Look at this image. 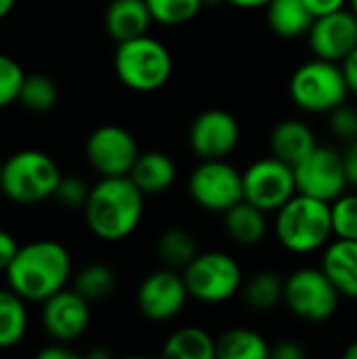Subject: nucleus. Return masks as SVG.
Masks as SVG:
<instances>
[{
  "label": "nucleus",
  "mask_w": 357,
  "mask_h": 359,
  "mask_svg": "<svg viewBox=\"0 0 357 359\" xmlns=\"http://www.w3.org/2000/svg\"><path fill=\"white\" fill-rule=\"evenodd\" d=\"M143 202L145 194L130 177H101L84 206L86 225L105 242L124 240L139 227Z\"/></svg>",
  "instance_id": "f257e3e1"
},
{
  "label": "nucleus",
  "mask_w": 357,
  "mask_h": 359,
  "mask_svg": "<svg viewBox=\"0 0 357 359\" xmlns=\"http://www.w3.org/2000/svg\"><path fill=\"white\" fill-rule=\"evenodd\" d=\"M72 273V259L65 246L53 240H36L19 248L6 269L8 286L25 301L44 303L65 288Z\"/></svg>",
  "instance_id": "f03ea898"
},
{
  "label": "nucleus",
  "mask_w": 357,
  "mask_h": 359,
  "mask_svg": "<svg viewBox=\"0 0 357 359\" xmlns=\"http://www.w3.org/2000/svg\"><path fill=\"white\" fill-rule=\"evenodd\" d=\"M276 238L288 252L309 255L335 238L330 202L297 191L280 210H276Z\"/></svg>",
  "instance_id": "7ed1b4c3"
},
{
  "label": "nucleus",
  "mask_w": 357,
  "mask_h": 359,
  "mask_svg": "<svg viewBox=\"0 0 357 359\" xmlns=\"http://www.w3.org/2000/svg\"><path fill=\"white\" fill-rule=\"evenodd\" d=\"M118 80L137 93L160 90L173 76V55L149 34L118 42L114 55Z\"/></svg>",
  "instance_id": "20e7f679"
},
{
  "label": "nucleus",
  "mask_w": 357,
  "mask_h": 359,
  "mask_svg": "<svg viewBox=\"0 0 357 359\" xmlns=\"http://www.w3.org/2000/svg\"><path fill=\"white\" fill-rule=\"evenodd\" d=\"M290 99L307 114H328L347 101L349 84L343 63L314 57L299 65L288 82Z\"/></svg>",
  "instance_id": "39448f33"
},
{
  "label": "nucleus",
  "mask_w": 357,
  "mask_h": 359,
  "mask_svg": "<svg viewBox=\"0 0 357 359\" xmlns=\"http://www.w3.org/2000/svg\"><path fill=\"white\" fill-rule=\"evenodd\" d=\"M61 172L55 160L38 149L13 154L2 164V194L17 204H36L55 196Z\"/></svg>",
  "instance_id": "423d86ee"
},
{
  "label": "nucleus",
  "mask_w": 357,
  "mask_h": 359,
  "mask_svg": "<svg viewBox=\"0 0 357 359\" xmlns=\"http://www.w3.org/2000/svg\"><path fill=\"white\" fill-rule=\"evenodd\" d=\"M183 278L189 297L208 305L229 301L244 284L238 261L219 250L198 252V257L183 269Z\"/></svg>",
  "instance_id": "0eeeda50"
},
{
  "label": "nucleus",
  "mask_w": 357,
  "mask_h": 359,
  "mask_svg": "<svg viewBox=\"0 0 357 359\" xmlns=\"http://www.w3.org/2000/svg\"><path fill=\"white\" fill-rule=\"evenodd\" d=\"M341 292L324 269L303 267L284 282V303L305 322H326L339 309Z\"/></svg>",
  "instance_id": "6e6552de"
},
{
  "label": "nucleus",
  "mask_w": 357,
  "mask_h": 359,
  "mask_svg": "<svg viewBox=\"0 0 357 359\" xmlns=\"http://www.w3.org/2000/svg\"><path fill=\"white\" fill-rule=\"evenodd\" d=\"M191 200L208 212H225L244 200L242 172L227 160H200L189 175Z\"/></svg>",
  "instance_id": "1a4fd4ad"
},
{
  "label": "nucleus",
  "mask_w": 357,
  "mask_h": 359,
  "mask_svg": "<svg viewBox=\"0 0 357 359\" xmlns=\"http://www.w3.org/2000/svg\"><path fill=\"white\" fill-rule=\"evenodd\" d=\"M244 200L259 206L265 212L280 210L299 189L295 168L276 156L252 162L242 172Z\"/></svg>",
  "instance_id": "9d476101"
},
{
  "label": "nucleus",
  "mask_w": 357,
  "mask_h": 359,
  "mask_svg": "<svg viewBox=\"0 0 357 359\" xmlns=\"http://www.w3.org/2000/svg\"><path fill=\"white\" fill-rule=\"evenodd\" d=\"M295 177L301 194L326 202H335L349 187L343 151L328 145H318L305 160H301L295 166Z\"/></svg>",
  "instance_id": "9b49d317"
},
{
  "label": "nucleus",
  "mask_w": 357,
  "mask_h": 359,
  "mask_svg": "<svg viewBox=\"0 0 357 359\" xmlns=\"http://www.w3.org/2000/svg\"><path fill=\"white\" fill-rule=\"evenodd\" d=\"M139 156L135 137L118 124H103L86 139L88 164L101 177H128Z\"/></svg>",
  "instance_id": "f8f14e48"
},
{
  "label": "nucleus",
  "mask_w": 357,
  "mask_h": 359,
  "mask_svg": "<svg viewBox=\"0 0 357 359\" xmlns=\"http://www.w3.org/2000/svg\"><path fill=\"white\" fill-rule=\"evenodd\" d=\"M189 299L183 271L164 267L149 273L137 292L139 311L151 322H168L177 318Z\"/></svg>",
  "instance_id": "ddd939ff"
},
{
  "label": "nucleus",
  "mask_w": 357,
  "mask_h": 359,
  "mask_svg": "<svg viewBox=\"0 0 357 359\" xmlns=\"http://www.w3.org/2000/svg\"><path fill=\"white\" fill-rule=\"evenodd\" d=\"M240 122L225 109H204L189 126V145L200 160H225L240 145Z\"/></svg>",
  "instance_id": "4468645a"
},
{
  "label": "nucleus",
  "mask_w": 357,
  "mask_h": 359,
  "mask_svg": "<svg viewBox=\"0 0 357 359\" xmlns=\"http://www.w3.org/2000/svg\"><path fill=\"white\" fill-rule=\"evenodd\" d=\"M314 57L343 63L357 46V17L351 8H339L316 17L307 32Z\"/></svg>",
  "instance_id": "2eb2a0df"
},
{
  "label": "nucleus",
  "mask_w": 357,
  "mask_h": 359,
  "mask_svg": "<svg viewBox=\"0 0 357 359\" xmlns=\"http://www.w3.org/2000/svg\"><path fill=\"white\" fill-rule=\"evenodd\" d=\"M88 303L90 301H86L76 288H61L59 292L48 297L42 307V324L46 332L59 343L80 339L90 322Z\"/></svg>",
  "instance_id": "dca6fc26"
},
{
  "label": "nucleus",
  "mask_w": 357,
  "mask_h": 359,
  "mask_svg": "<svg viewBox=\"0 0 357 359\" xmlns=\"http://www.w3.org/2000/svg\"><path fill=\"white\" fill-rule=\"evenodd\" d=\"M316 147H318V141H316L314 130L309 128V124L297 118H286L278 122L269 135L271 156L290 164L292 168L301 160H305Z\"/></svg>",
  "instance_id": "f3484780"
},
{
  "label": "nucleus",
  "mask_w": 357,
  "mask_h": 359,
  "mask_svg": "<svg viewBox=\"0 0 357 359\" xmlns=\"http://www.w3.org/2000/svg\"><path fill=\"white\" fill-rule=\"evenodd\" d=\"M322 269L328 273L341 297L357 301V240L337 238L326 246Z\"/></svg>",
  "instance_id": "a211bd4d"
},
{
  "label": "nucleus",
  "mask_w": 357,
  "mask_h": 359,
  "mask_svg": "<svg viewBox=\"0 0 357 359\" xmlns=\"http://www.w3.org/2000/svg\"><path fill=\"white\" fill-rule=\"evenodd\" d=\"M151 21L145 0H112L105 11V29L116 42L147 34Z\"/></svg>",
  "instance_id": "6ab92c4d"
},
{
  "label": "nucleus",
  "mask_w": 357,
  "mask_h": 359,
  "mask_svg": "<svg viewBox=\"0 0 357 359\" xmlns=\"http://www.w3.org/2000/svg\"><path fill=\"white\" fill-rule=\"evenodd\" d=\"M128 177L145 196H160L175 185L177 164L164 151H143Z\"/></svg>",
  "instance_id": "aec40b11"
},
{
  "label": "nucleus",
  "mask_w": 357,
  "mask_h": 359,
  "mask_svg": "<svg viewBox=\"0 0 357 359\" xmlns=\"http://www.w3.org/2000/svg\"><path fill=\"white\" fill-rule=\"evenodd\" d=\"M227 236L240 246H257L267 236V212L248 200L238 202L223 212Z\"/></svg>",
  "instance_id": "412c9836"
},
{
  "label": "nucleus",
  "mask_w": 357,
  "mask_h": 359,
  "mask_svg": "<svg viewBox=\"0 0 357 359\" xmlns=\"http://www.w3.org/2000/svg\"><path fill=\"white\" fill-rule=\"evenodd\" d=\"M265 11L269 27L280 38L305 36L316 21V15L309 11L305 0H271Z\"/></svg>",
  "instance_id": "4be33fe9"
},
{
  "label": "nucleus",
  "mask_w": 357,
  "mask_h": 359,
  "mask_svg": "<svg viewBox=\"0 0 357 359\" xmlns=\"http://www.w3.org/2000/svg\"><path fill=\"white\" fill-rule=\"evenodd\" d=\"M162 355L173 359H217V339L196 326L179 328L166 339Z\"/></svg>",
  "instance_id": "5701e85b"
},
{
  "label": "nucleus",
  "mask_w": 357,
  "mask_h": 359,
  "mask_svg": "<svg viewBox=\"0 0 357 359\" xmlns=\"http://www.w3.org/2000/svg\"><path fill=\"white\" fill-rule=\"evenodd\" d=\"M271 345L255 330L229 328L217 337V359H265Z\"/></svg>",
  "instance_id": "b1692460"
},
{
  "label": "nucleus",
  "mask_w": 357,
  "mask_h": 359,
  "mask_svg": "<svg viewBox=\"0 0 357 359\" xmlns=\"http://www.w3.org/2000/svg\"><path fill=\"white\" fill-rule=\"evenodd\" d=\"M284 282L286 280H282L276 271L255 273L242 288L244 303L257 313L276 309L284 301Z\"/></svg>",
  "instance_id": "393cba45"
},
{
  "label": "nucleus",
  "mask_w": 357,
  "mask_h": 359,
  "mask_svg": "<svg viewBox=\"0 0 357 359\" xmlns=\"http://www.w3.org/2000/svg\"><path fill=\"white\" fill-rule=\"evenodd\" d=\"M23 301L13 288L0 290V349H11L25 337L27 311Z\"/></svg>",
  "instance_id": "a878e982"
},
{
  "label": "nucleus",
  "mask_w": 357,
  "mask_h": 359,
  "mask_svg": "<svg viewBox=\"0 0 357 359\" xmlns=\"http://www.w3.org/2000/svg\"><path fill=\"white\" fill-rule=\"evenodd\" d=\"M156 250L164 267H170L177 271H183L200 252L196 238L189 231L179 229V227H170L162 231V236L158 238Z\"/></svg>",
  "instance_id": "bb28decb"
},
{
  "label": "nucleus",
  "mask_w": 357,
  "mask_h": 359,
  "mask_svg": "<svg viewBox=\"0 0 357 359\" xmlns=\"http://www.w3.org/2000/svg\"><path fill=\"white\" fill-rule=\"evenodd\" d=\"M59 88L46 74H25V80L19 90V103L36 114L50 111L57 105Z\"/></svg>",
  "instance_id": "cd10ccee"
},
{
  "label": "nucleus",
  "mask_w": 357,
  "mask_h": 359,
  "mask_svg": "<svg viewBox=\"0 0 357 359\" xmlns=\"http://www.w3.org/2000/svg\"><path fill=\"white\" fill-rule=\"evenodd\" d=\"M74 288L86 299V301H101L107 299L116 288V273L112 267L103 263H93L80 269L76 276Z\"/></svg>",
  "instance_id": "c85d7f7f"
},
{
  "label": "nucleus",
  "mask_w": 357,
  "mask_h": 359,
  "mask_svg": "<svg viewBox=\"0 0 357 359\" xmlns=\"http://www.w3.org/2000/svg\"><path fill=\"white\" fill-rule=\"evenodd\" d=\"M156 23L177 27L189 23L206 6V0H145Z\"/></svg>",
  "instance_id": "c756f323"
},
{
  "label": "nucleus",
  "mask_w": 357,
  "mask_h": 359,
  "mask_svg": "<svg viewBox=\"0 0 357 359\" xmlns=\"http://www.w3.org/2000/svg\"><path fill=\"white\" fill-rule=\"evenodd\" d=\"M332 212V231L335 238L357 240V191L343 194L335 202H330Z\"/></svg>",
  "instance_id": "7c9ffc66"
},
{
  "label": "nucleus",
  "mask_w": 357,
  "mask_h": 359,
  "mask_svg": "<svg viewBox=\"0 0 357 359\" xmlns=\"http://www.w3.org/2000/svg\"><path fill=\"white\" fill-rule=\"evenodd\" d=\"M23 80L25 72L21 69V65L13 57L0 53V109L19 99Z\"/></svg>",
  "instance_id": "2f4dec72"
},
{
  "label": "nucleus",
  "mask_w": 357,
  "mask_h": 359,
  "mask_svg": "<svg viewBox=\"0 0 357 359\" xmlns=\"http://www.w3.org/2000/svg\"><path fill=\"white\" fill-rule=\"evenodd\" d=\"M328 128L330 133L345 141L351 143L357 139V109L353 105H349L347 101L341 103L339 107H335L332 111H328Z\"/></svg>",
  "instance_id": "473e14b6"
},
{
  "label": "nucleus",
  "mask_w": 357,
  "mask_h": 359,
  "mask_svg": "<svg viewBox=\"0 0 357 359\" xmlns=\"http://www.w3.org/2000/svg\"><path fill=\"white\" fill-rule=\"evenodd\" d=\"M90 187L78 177H61L57 189H55V200L61 202L65 208H84L88 200Z\"/></svg>",
  "instance_id": "72a5a7b5"
},
{
  "label": "nucleus",
  "mask_w": 357,
  "mask_h": 359,
  "mask_svg": "<svg viewBox=\"0 0 357 359\" xmlns=\"http://www.w3.org/2000/svg\"><path fill=\"white\" fill-rule=\"evenodd\" d=\"M305 355V347L297 341H278L269 351V358L274 359H303Z\"/></svg>",
  "instance_id": "f704fd0d"
},
{
  "label": "nucleus",
  "mask_w": 357,
  "mask_h": 359,
  "mask_svg": "<svg viewBox=\"0 0 357 359\" xmlns=\"http://www.w3.org/2000/svg\"><path fill=\"white\" fill-rule=\"evenodd\" d=\"M17 252H19L17 240L8 231L0 229V271H6L8 269V265L13 263V259L17 257Z\"/></svg>",
  "instance_id": "c9c22d12"
},
{
  "label": "nucleus",
  "mask_w": 357,
  "mask_h": 359,
  "mask_svg": "<svg viewBox=\"0 0 357 359\" xmlns=\"http://www.w3.org/2000/svg\"><path fill=\"white\" fill-rule=\"evenodd\" d=\"M343 160H345V170H347V181L349 187L357 189V139L347 143L345 151H343Z\"/></svg>",
  "instance_id": "e433bc0d"
},
{
  "label": "nucleus",
  "mask_w": 357,
  "mask_h": 359,
  "mask_svg": "<svg viewBox=\"0 0 357 359\" xmlns=\"http://www.w3.org/2000/svg\"><path fill=\"white\" fill-rule=\"evenodd\" d=\"M349 0H305V4L309 6V11L320 17V15H326V13H332V11H339V8H345Z\"/></svg>",
  "instance_id": "4c0bfd02"
},
{
  "label": "nucleus",
  "mask_w": 357,
  "mask_h": 359,
  "mask_svg": "<svg viewBox=\"0 0 357 359\" xmlns=\"http://www.w3.org/2000/svg\"><path fill=\"white\" fill-rule=\"evenodd\" d=\"M343 69H345V76H347L349 90L357 95V46L351 50V55L343 61Z\"/></svg>",
  "instance_id": "58836bf2"
},
{
  "label": "nucleus",
  "mask_w": 357,
  "mask_h": 359,
  "mask_svg": "<svg viewBox=\"0 0 357 359\" xmlns=\"http://www.w3.org/2000/svg\"><path fill=\"white\" fill-rule=\"evenodd\" d=\"M38 358L40 359H78V353H76V351H72V349H67V347H63V345H50V347L42 349V351L38 353Z\"/></svg>",
  "instance_id": "ea45409f"
},
{
  "label": "nucleus",
  "mask_w": 357,
  "mask_h": 359,
  "mask_svg": "<svg viewBox=\"0 0 357 359\" xmlns=\"http://www.w3.org/2000/svg\"><path fill=\"white\" fill-rule=\"evenodd\" d=\"M225 2L238 8H265L271 0H225Z\"/></svg>",
  "instance_id": "a19ab883"
},
{
  "label": "nucleus",
  "mask_w": 357,
  "mask_h": 359,
  "mask_svg": "<svg viewBox=\"0 0 357 359\" xmlns=\"http://www.w3.org/2000/svg\"><path fill=\"white\" fill-rule=\"evenodd\" d=\"M15 2H17V0H0V19H4V17L13 11Z\"/></svg>",
  "instance_id": "79ce46f5"
},
{
  "label": "nucleus",
  "mask_w": 357,
  "mask_h": 359,
  "mask_svg": "<svg viewBox=\"0 0 357 359\" xmlns=\"http://www.w3.org/2000/svg\"><path fill=\"white\" fill-rule=\"evenodd\" d=\"M343 358L357 359V341H353V343H349V345H347V349L343 351Z\"/></svg>",
  "instance_id": "37998d69"
},
{
  "label": "nucleus",
  "mask_w": 357,
  "mask_h": 359,
  "mask_svg": "<svg viewBox=\"0 0 357 359\" xmlns=\"http://www.w3.org/2000/svg\"><path fill=\"white\" fill-rule=\"evenodd\" d=\"M349 6H351V11L356 13V17H357V0H349Z\"/></svg>",
  "instance_id": "c03bdc74"
},
{
  "label": "nucleus",
  "mask_w": 357,
  "mask_h": 359,
  "mask_svg": "<svg viewBox=\"0 0 357 359\" xmlns=\"http://www.w3.org/2000/svg\"><path fill=\"white\" fill-rule=\"evenodd\" d=\"M0 181H2V164H0Z\"/></svg>",
  "instance_id": "a18cd8bd"
}]
</instances>
